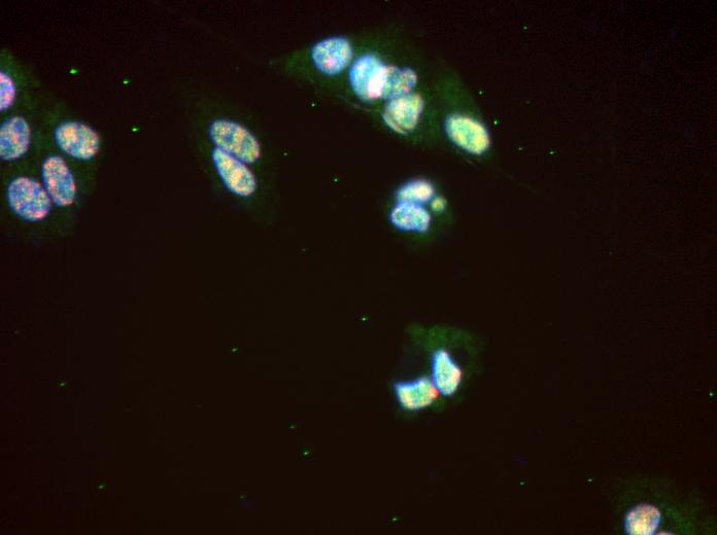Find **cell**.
Returning a JSON list of instances; mask_svg holds the SVG:
<instances>
[{"mask_svg": "<svg viewBox=\"0 0 717 535\" xmlns=\"http://www.w3.org/2000/svg\"><path fill=\"white\" fill-rule=\"evenodd\" d=\"M434 92L440 136L464 154L485 155L492 145L491 135L475 115L461 82L454 76L435 78Z\"/></svg>", "mask_w": 717, "mask_h": 535, "instance_id": "6da1fadb", "label": "cell"}, {"mask_svg": "<svg viewBox=\"0 0 717 535\" xmlns=\"http://www.w3.org/2000/svg\"><path fill=\"white\" fill-rule=\"evenodd\" d=\"M7 199L16 216L29 223L44 221L53 205L45 187L26 176L17 177L10 184Z\"/></svg>", "mask_w": 717, "mask_h": 535, "instance_id": "7a4b0ae2", "label": "cell"}, {"mask_svg": "<svg viewBox=\"0 0 717 535\" xmlns=\"http://www.w3.org/2000/svg\"><path fill=\"white\" fill-rule=\"evenodd\" d=\"M210 135L218 149L246 164L255 163L261 156L258 140L246 128L234 122L215 121L211 125Z\"/></svg>", "mask_w": 717, "mask_h": 535, "instance_id": "3957f363", "label": "cell"}, {"mask_svg": "<svg viewBox=\"0 0 717 535\" xmlns=\"http://www.w3.org/2000/svg\"><path fill=\"white\" fill-rule=\"evenodd\" d=\"M58 148L76 160H92L99 152L100 137L90 126L76 121L64 122L54 131Z\"/></svg>", "mask_w": 717, "mask_h": 535, "instance_id": "277c9868", "label": "cell"}, {"mask_svg": "<svg viewBox=\"0 0 717 535\" xmlns=\"http://www.w3.org/2000/svg\"><path fill=\"white\" fill-rule=\"evenodd\" d=\"M387 63L373 54L359 57L349 71V81L356 96L365 101L380 100Z\"/></svg>", "mask_w": 717, "mask_h": 535, "instance_id": "5b68a950", "label": "cell"}, {"mask_svg": "<svg viewBox=\"0 0 717 535\" xmlns=\"http://www.w3.org/2000/svg\"><path fill=\"white\" fill-rule=\"evenodd\" d=\"M42 176L44 187L55 206L68 207L74 204L77 184L73 172L62 158L48 157L42 166Z\"/></svg>", "mask_w": 717, "mask_h": 535, "instance_id": "8992f818", "label": "cell"}, {"mask_svg": "<svg viewBox=\"0 0 717 535\" xmlns=\"http://www.w3.org/2000/svg\"><path fill=\"white\" fill-rule=\"evenodd\" d=\"M214 165L226 188L239 197H250L257 190L254 173L246 163L216 148L212 154Z\"/></svg>", "mask_w": 717, "mask_h": 535, "instance_id": "52a82bcc", "label": "cell"}, {"mask_svg": "<svg viewBox=\"0 0 717 535\" xmlns=\"http://www.w3.org/2000/svg\"><path fill=\"white\" fill-rule=\"evenodd\" d=\"M354 51L351 43L345 38H330L313 48L312 58L322 74L337 76L349 67Z\"/></svg>", "mask_w": 717, "mask_h": 535, "instance_id": "ba28073f", "label": "cell"}, {"mask_svg": "<svg viewBox=\"0 0 717 535\" xmlns=\"http://www.w3.org/2000/svg\"><path fill=\"white\" fill-rule=\"evenodd\" d=\"M430 204L396 200L390 211V223L403 233L426 234L433 224Z\"/></svg>", "mask_w": 717, "mask_h": 535, "instance_id": "9c48e42d", "label": "cell"}, {"mask_svg": "<svg viewBox=\"0 0 717 535\" xmlns=\"http://www.w3.org/2000/svg\"><path fill=\"white\" fill-rule=\"evenodd\" d=\"M396 400L406 411L417 412L431 407L440 397L430 377L396 382L393 386Z\"/></svg>", "mask_w": 717, "mask_h": 535, "instance_id": "30bf717a", "label": "cell"}, {"mask_svg": "<svg viewBox=\"0 0 717 535\" xmlns=\"http://www.w3.org/2000/svg\"><path fill=\"white\" fill-rule=\"evenodd\" d=\"M431 380L440 396L453 397L460 389L464 373L453 355L446 349H437L431 358Z\"/></svg>", "mask_w": 717, "mask_h": 535, "instance_id": "8fae6325", "label": "cell"}, {"mask_svg": "<svg viewBox=\"0 0 717 535\" xmlns=\"http://www.w3.org/2000/svg\"><path fill=\"white\" fill-rule=\"evenodd\" d=\"M31 131L22 117H12L0 127V158L3 161H16L22 158L30 148Z\"/></svg>", "mask_w": 717, "mask_h": 535, "instance_id": "7c38bea8", "label": "cell"}, {"mask_svg": "<svg viewBox=\"0 0 717 535\" xmlns=\"http://www.w3.org/2000/svg\"><path fill=\"white\" fill-rule=\"evenodd\" d=\"M662 514L660 510L647 504L632 508L624 520L626 533L632 535H652L660 526Z\"/></svg>", "mask_w": 717, "mask_h": 535, "instance_id": "4fadbf2b", "label": "cell"}, {"mask_svg": "<svg viewBox=\"0 0 717 535\" xmlns=\"http://www.w3.org/2000/svg\"><path fill=\"white\" fill-rule=\"evenodd\" d=\"M436 196V188L430 181L425 178H416V180L401 186L396 192L395 198L398 201L430 204Z\"/></svg>", "mask_w": 717, "mask_h": 535, "instance_id": "5bb4252c", "label": "cell"}, {"mask_svg": "<svg viewBox=\"0 0 717 535\" xmlns=\"http://www.w3.org/2000/svg\"><path fill=\"white\" fill-rule=\"evenodd\" d=\"M16 85L13 79L2 71L0 73V111L5 112L10 109L16 99Z\"/></svg>", "mask_w": 717, "mask_h": 535, "instance_id": "9a60e30c", "label": "cell"}]
</instances>
